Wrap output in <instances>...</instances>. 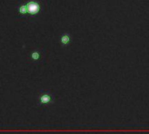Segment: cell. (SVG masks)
Segmentation results:
<instances>
[{"mask_svg": "<svg viewBox=\"0 0 149 134\" xmlns=\"http://www.w3.org/2000/svg\"><path fill=\"white\" fill-rule=\"evenodd\" d=\"M25 3L29 17H38L44 10V4L39 0H28Z\"/></svg>", "mask_w": 149, "mask_h": 134, "instance_id": "6da1fadb", "label": "cell"}, {"mask_svg": "<svg viewBox=\"0 0 149 134\" xmlns=\"http://www.w3.org/2000/svg\"><path fill=\"white\" fill-rule=\"evenodd\" d=\"M55 103V96L50 91H42L38 97V106H46Z\"/></svg>", "mask_w": 149, "mask_h": 134, "instance_id": "7a4b0ae2", "label": "cell"}, {"mask_svg": "<svg viewBox=\"0 0 149 134\" xmlns=\"http://www.w3.org/2000/svg\"><path fill=\"white\" fill-rule=\"evenodd\" d=\"M17 13L18 16L20 17H28V13H27V6H26V3L25 2H21L17 5Z\"/></svg>", "mask_w": 149, "mask_h": 134, "instance_id": "3957f363", "label": "cell"}, {"mask_svg": "<svg viewBox=\"0 0 149 134\" xmlns=\"http://www.w3.org/2000/svg\"><path fill=\"white\" fill-rule=\"evenodd\" d=\"M71 42H72V37H71L70 33H68V32L63 33L59 37V43H60L62 47H65V46L70 45Z\"/></svg>", "mask_w": 149, "mask_h": 134, "instance_id": "277c9868", "label": "cell"}, {"mask_svg": "<svg viewBox=\"0 0 149 134\" xmlns=\"http://www.w3.org/2000/svg\"><path fill=\"white\" fill-rule=\"evenodd\" d=\"M30 58L31 59L32 62H38L42 58V52L39 50L32 51L30 53Z\"/></svg>", "mask_w": 149, "mask_h": 134, "instance_id": "5b68a950", "label": "cell"}]
</instances>
